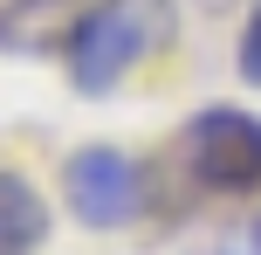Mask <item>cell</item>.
<instances>
[{
  "mask_svg": "<svg viewBox=\"0 0 261 255\" xmlns=\"http://www.w3.org/2000/svg\"><path fill=\"white\" fill-rule=\"evenodd\" d=\"M186 166H193L199 187L213 193H248L261 187V124L248 118V110H199L193 124H186Z\"/></svg>",
  "mask_w": 261,
  "mask_h": 255,
  "instance_id": "2",
  "label": "cell"
},
{
  "mask_svg": "<svg viewBox=\"0 0 261 255\" xmlns=\"http://www.w3.org/2000/svg\"><path fill=\"white\" fill-rule=\"evenodd\" d=\"M41 228H48V207L28 187L21 173H0V255H35Z\"/></svg>",
  "mask_w": 261,
  "mask_h": 255,
  "instance_id": "4",
  "label": "cell"
},
{
  "mask_svg": "<svg viewBox=\"0 0 261 255\" xmlns=\"http://www.w3.org/2000/svg\"><path fill=\"white\" fill-rule=\"evenodd\" d=\"M241 76L261 83V0H254V14H248V35H241Z\"/></svg>",
  "mask_w": 261,
  "mask_h": 255,
  "instance_id": "5",
  "label": "cell"
},
{
  "mask_svg": "<svg viewBox=\"0 0 261 255\" xmlns=\"http://www.w3.org/2000/svg\"><path fill=\"white\" fill-rule=\"evenodd\" d=\"M254 255H261V221H254Z\"/></svg>",
  "mask_w": 261,
  "mask_h": 255,
  "instance_id": "6",
  "label": "cell"
},
{
  "mask_svg": "<svg viewBox=\"0 0 261 255\" xmlns=\"http://www.w3.org/2000/svg\"><path fill=\"white\" fill-rule=\"evenodd\" d=\"M172 41V7L165 0H96L69 35V76L76 90L103 97L117 90L144 55H158Z\"/></svg>",
  "mask_w": 261,
  "mask_h": 255,
  "instance_id": "1",
  "label": "cell"
},
{
  "mask_svg": "<svg viewBox=\"0 0 261 255\" xmlns=\"http://www.w3.org/2000/svg\"><path fill=\"white\" fill-rule=\"evenodd\" d=\"M206 7H227V0H206Z\"/></svg>",
  "mask_w": 261,
  "mask_h": 255,
  "instance_id": "7",
  "label": "cell"
},
{
  "mask_svg": "<svg viewBox=\"0 0 261 255\" xmlns=\"http://www.w3.org/2000/svg\"><path fill=\"white\" fill-rule=\"evenodd\" d=\"M69 207H76L90 228H124L144 207V173L138 159L117 145H90L69 159Z\"/></svg>",
  "mask_w": 261,
  "mask_h": 255,
  "instance_id": "3",
  "label": "cell"
}]
</instances>
